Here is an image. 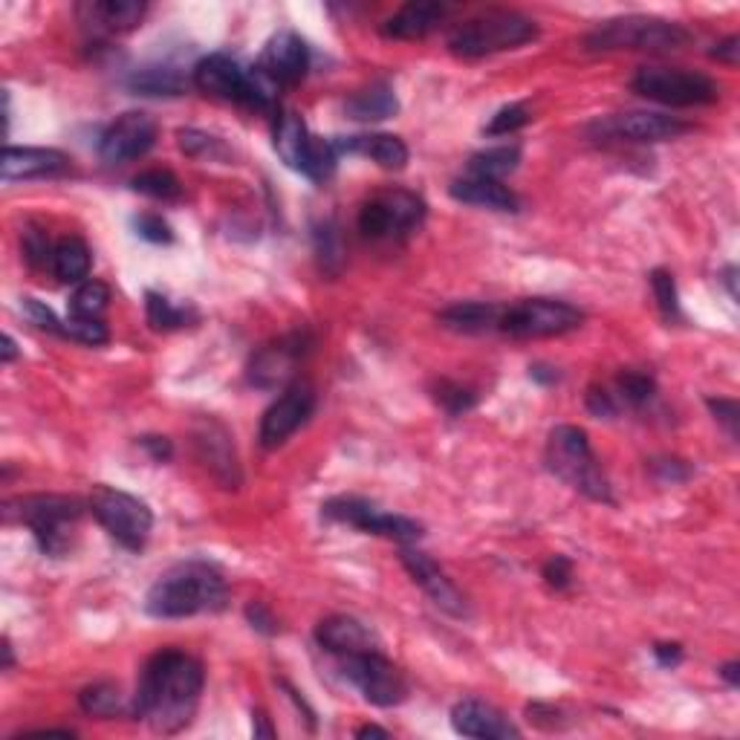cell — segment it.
<instances>
[{
    "label": "cell",
    "mask_w": 740,
    "mask_h": 740,
    "mask_svg": "<svg viewBox=\"0 0 740 740\" xmlns=\"http://www.w3.org/2000/svg\"><path fill=\"white\" fill-rule=\"evenodd\" d=\"M206 671L183 651H160L145 662L134 694V717L157 735H177L192 726Z\"/></svg>",
    "instance_id": "6da1fadb"
},
{
    "label": "cell",
    "mask_w": 740,
    "mask_h": 740,
    "mask_svg": "<svg viewBox=\"0 0 740 740\" xmlns=\"http://www.w3.org/2000/svg\"><path fill=\"white\" fill-rule=\"evenodd\" d=\"M229 588L224 573L208 561H183L153 581L145 596V611L157 619H185L197 613L220 611Z\"/></svg>",
    "instance_id": "7a4b0ae2"
},
{
    "label": "cell",
    "mask_w": 740,
    "mask_h": 740,
    "mask_svg": "<svg viewBox=\"0 0 740 740\" xmlns=\"http://www.w3.org/2000/svg\"><path fill=\"white\" fill-rule=\"evenodd\" d=\"M544 460H547V469L556 478L573 486L576 492L588 494L590 501L616 503L605 471H602L596 454L590 448L588 434L576 425H556L549 431Z\"/></svg>",
    "instance_id": "3957f363"
},
{
    "label": "cell",
    "mask_w": 740,
    "mask_h": 740,
    "mask_svg": "<svg viewBox=\"0 0 740 740\" xmlns=\"http://www.w3.org/2000/svg\"><path fill=\"white\" fill-rule=\"evenodd\" d=\"M18 510L7 503V515L18 517L21 524L33 530L35 542H38L44 556L61 558L72 549L76 542V530L84 515V503L79 498H67V494H30V498H18Z\"/></svg>",
    "instance_id": "277c9868"
},
{
    "label": "cell",
    "mask_w": 740,
    "mask_h": 740,
    "mask_svg": "<svg viewBox=\"0 0 740 740\" xmlns=\"http://www.w3.org/2000/svg\"><path fill=\"white\" fill-rule=\"evenodd\" d=\"M538 38V26L533 18L521 15V12H506V9H494L486 15L469 18L448 35V49L457 58H483L494 53H506L517 49Z\"/></svg>",
    "instance_id": "5b68a950"
},
{
    "label": "cell",
    "mask_w": 740,
    "mask_h": 740,
    "mask_svg": "<svg viewBox=\"0 0 740 740\" xmlns=\"http://www.w3.org/2000/svg\"><path fill=\"white\" fill-rule=\"evenodd\" d=\"M692 41V33L674 21L648 15H625L605 21L588 35L584 47L593 53H613V49H645V53H674Z\"/></svg>",
    "instance_id": "8992f818"
},
{
    "label": "cell",
    "mask_w": 740,
    "mask_h": 740,
    "mask_svg": "<svg viewBox=\"0 0 740 740\" xmlns=\"http://www.w3.org/2000/svg\"><path fill=\"white\" fill-rule=\"evenodd\" d=\"M88 506L113 542H119L125 549L139 553L151 538L153 512L148 510V503L134 498V494L104 483L93 486Z\"/></svg>",
    "instance_id": "52a82bcc"
},
{
    "label": "cell",
    "mask_w": 740,
    "mask_h": 740,
    "mask_svg": "<svg viewBox=\"0 0 740 740\" xmlns=\"http://www.w3.org/2000/svg\"><path fill=\"white\" fill-rule=\"evenodd\" d=\"M584 312L556 298H526L512 307H503L501 333L512 339H553L579 330Z\"/></svg>",
    "instance_id": "ba28073f"
},
{
    "label": "cell",
    "mask_w": 740,
    "mask_h": 740,
    "mask_svg": "<svg viewBox=\"0 0 740 740\" xmlns=\"http://www.w3.org/2000/svg\"><path fill=\"white\" fill-rule=\"evenodd\" d=\"M630 88L637 90L639 96L669 104V107H697V104L717 102L720 96V88L708 76L680 70V67H642L630 81Z\"/></svg>",
    "instance_id": "9c48e42d"
},
{
    "label": "cell",
    "mask_w": 740,
    "mask_h": 740,
    "mask_svg": "<svg viewBox=\"0 0 740 740\" xmlns=\"http://www.w3.org/2000/svg\"><path fill=\"white\" fill-rule=\"evenodd\" d=\"M425 220V203L411 192H383L358 212V231L367 240H402Z\"/></svg>",
    "instance_id": "30bf717a"
},
{
    "label": "cell",
    "mask_w": 740,
    "mask_h": 740,
    "mask_svg": "<svg viewBox=\"0 0 740 740\" xmlns=\"http://www.w3.org/2000/svg\"><path fill=\"white\" fill-rule=\"evenodd\" d=\"M321 515L335 521V524L356 526L358 533L379 535V538H390V542L411 544L422 538V524L414 517L394 515V512H383L376 503L365 501V498H333L321 506Z\"/></svg>",
    "instance_id": "8fae6325"
},
{
    "label": "cell",
    "mask_w": 740,
    "mask_h": 740,
    "mask_svg": "<svg viewBox=\"0 0 740 740\" xmlns=\"http://www.w3.org/2000/svg\"><path fill=\"white\" fill-rule=\"evenodd\" d=\"M339 660H342V674L356 685L367 703L390 708L399 706L408 697L406 674L383 651L351 653V657H339Z\"/></svg>",
    "instance_id": "7c38bea8"
},
{
    "label": "cell",
    "mask_w": 740,
    "mask_h": 740,
    "mask_svg": "<svg viewBox=\"0 0 740 740\" xmlns=\"http://www.w3.org/2000/svg\"><path fill=\"white\" fill-rule=\"evenodd\" d=\"M310 348L312 339L307 330H295L278 342L261 348L249 362V385H255L258 390H284L293 379L298 362L310 353Z\"/></svg>",
    "instance_id": "4fadbf2b"
},
{
    "label": "cell",
    "mask_w": 740,
    "mask_h": 740,
    "mask_svg": "<svg viewBox=\"0 0 740 740\" xmlns=\"http://www.w3.org/2000/svg\"><path fill=\"white\" fill-rule=\"evenodd\" d=\"M316 408V388L304 379H295L287 388L281 390V397L266 408V414L261 420V446L263 448H278L284 446L295 431L301 429L304 422L312 417Z\"/></svg>",
    "instance_id": "5bb4252c"
},
{
    "label": "cell",
    "mask_w": 740,
    "mask_h": 740,
    "mask_svg": "<svg viewBox=\"0 0 740 740\" xmlns=\"http://www.w3.org/2000/svg\"><path fill=\"white\" fill-rule=\"evenodd\" d=\"M157 122L143 111H128L104 128L99 139V157L107 166H125L130 160H139L157 145Z\"/></svg>",
    "instance_id": "9a60e30c"
},
{
    "label": "cell",
    "mask_w": 740,
    "mask_h": 740,
    "mask_svg": "<svg viewBox=\"0 0 740 740\" xmlns=\"http://www.w3.org/2000/svg\"><path fill=\"white\" fill-rule=\"evenodd\" d=\"M194 452L197 460L208 469V475L224 486V489H238L240 486V463L231 434L224 422L215 417H203L194 425Z\"/></svg>",
    "instance_id": "2e32d148"
},
{
    "label": "cell",
    "mask_w": 740,
    "mask_h": 740,
    "mask_svg": "<svg viewBox=\"0 0 740 740\" xmlns=\"http://www.w3.org/2000/svg\"><path fill=\"white\" fill-rule=\"evenodd\" d=\"M599 136H611V139H628V143H665V139H676L680 134L688 130L685 122L676 116H665V113H619V116H607L593 125Z\"/></svg>",
    "instance_id": "e0dca14e"
},
{
    "label": "cell",
    "mask_w": 740,
    "mask_h": 740,
    "mask_svg": "<svg viewBox=\"0 0 740 740\" xmlns=\"http://www.w3.org/2000/svg\"><path fill=\"white\" fill-rule=\"evenodd\" d=\"M261 67L278 88H293L307 76L310 70V47L301 35H295L293 30H281L278 35H272L266 49L261 56Z\"/></svg>",
    "instance_id": "ac0fdd59"
},
{
    "label": "cell",
    "mask_w": 740,
    "mask_h": 740,
    "mask_svg": "<svg viewBox=\"0 0 740 740\" xmlns=\"http://www.w3.org/2000/svg\"><path fill=\"white\" fill-rule=\"evenodd\" d=\"M399 558H402V567L408 570V576L425 590V596H429L440 611L452 613V616H466V599H463V593L454 588L452 579H448L425 553L402 547Z\"/></svg>",
    "instance_id": "d6986e66"
},
{
    "label": "cell",
    "mask_w": 740,
    "mask_h": 740,
    "mask_svg": "<svg viewBox=\"0 0 740 740\" xmlns=\"http://www.w3.org/2000/svg\"><path fill=\"white\" fill-rule=\"evenodd\" d=\"M452 726L454 732L463 738H480V740H517L521 729L512 724L510 717L503 715L501 708L483 701H460L452 708Z\"/></svg>",
    "instance_id": "ffe728a7"
},
{
    "label": "cell",
    "mask_w": 740,
    "mask_h": 740,
    "mask_svg": "<svg viewBox=\"0 0 740 740\" xmlns=\"http://www.w3.org/2000/svg\"><path fill=\"white\" fill-rule=\"evenodd\" d=\"M192 81L200 93H206V96L212 99H220V102L243 104V96H247V70H243L235 58L224 56V53H215V56L203 58V61L194 67Z\"/></svg>",
    "instance_id": "44dd1931"
},
{
    "label": "cell",
    "mask_w": 740,
    "mask_h": 740,
    "mask_svg": "<svg viewBox=\"0 0 740 740\" xmlns=\"http://www.w3.org/2000/svg\"><path fill=\"white\" fill-rule=\"evenodd\" d=\"M67 171H70V157L56 148H12L9 145L3 151V162H0V174L7 183L61 177Z\"/></svg>",
    "instance_id": "7402d4cb"
},
{
    "label": "cell",
    "mask_w": 740,
    "mask_h": 740,
    "mask_svg": "<svg viewBox=\"0 0 740 740\" xmlns=\"http://www.w3.org/2000/svg\"><path fill=\"white\" fill-rule=\"evenodd\" d=\"M316 642L327 653H335V657L379 651V639L353 616H327V619H321L319 628H316Z\"/></svg>",
    "instance_id": "603a6c76"
},
{
    "label": "cell",
    "mask_w": 740,
    "mask_h": 740,
    "mask_svg": "<svg viewBox=\"0 0 740 740\" xmlns=\"http://www.w3.org/2000/svg\"><path fill=\"white\" fill-rule=\"evenodd\" d=\"M448 18L446 3L437 0H420V3H408L394 18H388L383 24L385 38L397 41H420L440 30V24Z\"/></svg>",
    "instance_id": "cb8c5ba5"
},
{
    "label": "cell",
    "mask_w": 740,
    "mask_h": 740,
    "mask_svg": "<svg viewBox=\"0 0 740 740\" xmlns=\"http://www.w3.org/2000/svg\"><path fill=\"white\" fill-rule=\"evenodd\" d=\"M339 157L342 153H358L374 160L385 171H402L408 166V145L394 134H371V136H335L333 139Z\"/></svg>",
    "instance_id": "d4e9b609"
},
{
    "label": "cell",
    "mask_w": 740,
    "mask_h": 740,
    "mask_svg": "<svg viewBox=\"0 0 740 740\" xmlns=\"http://www.w3.org/2000/svg\"><path fill=\"white\" fill-rule=\"evenodd\" d=\"M452 197L469 206L492 208V212H517L521 200L512 192L510 185H503L501 180H486V177H463L452 183Z\"/></svg>",
    "instance_id": "484cf974"
},
{
    "label": "cell",
    "mask_w": 740,
    "mask_h": 740,
    "mask_svg": "<svg viewBox=\"0 0 740 740\" xmlns=\"http://www.w3.org/2000/svg\"><path fill=\"white\" fill-rule=\"evenodd\" d=\"M501 316H503L501 304L460 301L440 312V325L446 327V330H452V333L480 335L498 330V327H501Z\"/></svg>",
    "instance_id": "4316f807"
},
{
    "label": "cell",
    "mask_w": 740,
    "mask_h": 740,
    "mask_svg": "<svg viewBox=\"0 0 740 740\" xmlns=\"http://www.w3.org/2000/svg\"><path fill=\"white\" fill-rule=\"evenodd\" d=\"M84 24L93 26L96 33H128L145 18V3L139 0H99L79 9Z\"/></svg>",
    "instance_id": "83f0119b"
},
{
    "label": "cell",
    "mask_w": 740,
    "mask_h": 740,
    "mask_svg": "<svg viewBox=\"0 0 740 740\" xmlns=\"http://www.w3.org/2000/svg\"><path fill=\"white\" fill-rule=\"evenodd\" d=\"M310 130L304 125L301 113L295 111H278L275 113V151L289 168L301 171L304 153L310 145Z\"/></svg>",
    "instance_id": "f1b7e54d"
},
{
    "label": "cell",
    "mask_w": 740,
    "mask_h": 740,
    "mask_svg": "<svg viewBox=\"0 0 740 740\" xmlns=\"http://www.w3.org/2000/svg\"><path fill=\"white\" fill-rule=\"evenodd\" d=\"M397 111H399L397 93H394L385 81H376L371 88L358 90V93H353V96L344 102V113L356 122H383L390 119Z\"/></svg>",
    "instance_id": "f546056e"
},
{
    "label": "cell",
    "mask_w": 740,
    "mask_h": 740,
    "mask_svg": "<svg viewBox=\"0 0 740 740\" xmlns=\"http://www.w3.org/2000/svg\"><path fill=\"white\" fill-rule=\"evenodd\" d=\"M130 93L136 96H183L189 90V79L177 67H145V70H136L128 79Z\"/></svg>",
    "instance_id": "4dcf8cb0"
},
{
    "label": "cell",
    "mask_w": 740,
    "mask_h": 740,
    "mask_svg": "<svg viewBox=\"0 0 740 740\" xmlns=\"http://www.w3.org/2000/svg\"><path fill=\"white\" fill-rule=\"evenodd\" d=\"M79 706L84 715L102 717V720H111V717H119L125 711L134 715V703H125V694L116 683H93L88 685L84 692L79 694Z\"/></svg>",
    "instance_id": "1f68e13d"
},
{
    "label": "cell",
    "mask_w": 740,
    "mask_h": 740,
    "mask_svg": "<svg viewBox=\"0 0 740 740\" xmlns=\"http://www.w3.org/2000/svg\"><path fill=\"white\" fill-rule=\"evenodd\" d=\"M53 272L65 284H84L90 275V249L81 238H65L56 243Z\"/></svg>",
    "instance_id": "d6a6232c"
},
{
    "label": "cell",
    "mask_w": 740,
    "mask_h": 740,
    "mask_svg": "<svg viewBox=\"0 0 740 740\" xmlns=\"http://www.w3.org/2000/svg\"><path fill=\"white\" fill-rule=\"evenodd\" d=\"M521 162V148L517 145H501V148H489V151L475 153L469 160L471 177H486V180H501L510 177Z\"/></svg>",
    "instance_id": "836d02e7"
},
{
    "label": "cell",
    "mask_w": 740,
    "mask_h": 740,
    "mask_svg": "<svg viewBox=\"0 0 740 740\" xmlns=\"http://www.w3.org/2000/svg\"><path fill=\"white\" fill-rule=\"evenodd\" d=\"M145 312H148V325L160 333L168 330H180L194 319L192 307H177L171 298L160 293H145Z\"/></svg>",
    "instance_id": "e575fe53"
},
{
    "label": "cell",
    "mask_w": 740,
    "mask_h": 740,
    "mask_svg": "<svg viewBox=\"0 0 740 740\" xmlns=\"http://www.w3.org/2000/svg\"><path fill=\"white\" fill-rule=\"evenodd\" d=\"M339 166V151H335L333 139H321V136H310L307 153H304L301 174L310 177L312 183H327L335 174Z\"/></svg>",
    "instance_id": "d590c367"
},
{
    "label": "cell",
    "mask_w": 740,
    "mask_h": 740,
    "mask_svg": "<svg viewBox=\"0 0 740 740\" xmlns=\"http://www.w3.org/2000/svg\"><path fill=\"white\" fill-rule=\"evenodd\" d=\"M111 304V287L104 281H84L70 298V316L79 319H102V312Z\"/></svg>",
    "instance_id": "8d00e7d4"
},
{
    "label": "cell",
    "mask_w": 740,
    "mask_h": 740,
    "mask_svg": "<svg viewBox=\"0 0 740 740\" xmlns=\"http://www.w3.org/2000/svg\"><path fill=\"white\" fill-rule=\"evenodd\" d=\"M134 192L145 194L151 200H162V203H174V200L183 197V185L177 180L171 171H162V168H153V171H145V174L134 177Z\"/></svg>",
    "instance_id": "74e56055"
},
{
    "label": "cell",
    "mask_w": 740,
    "mask_h": 740,
    "mask_svg": "<svg viewBox=\"0 0 740 740\" xmlns=\"http://www.w3.org/2000/svg\"><path fill=\"white\" fill-rule=\"evenodd\" d=\"M657 394V383H653V376L639 374V371H625L616 379V399L619 402H628V406L639 408L648 406Z\"/></svg>",
    "instance_id": "f35d334b"
},
{
    "label": "cell",
    "mask_w": 740,
    "mask_h": 740,
    "mask_svg": "<svg viewBox=\"0 0 740 740\" xmlns=\"http://www.w3.org/2000/svg\"><path fill=\"white\" fill-rule=\"evenodd\" d=\"M434 399H437V406L452 417L466 414V411H471V408L478 406V394L471 388H466V385L452 383V379H440V383L434 385Z\"/></svg>",
    "instance_id": "ab89813d"
},
{
    "label": "cell",
    "mask_w": 740,
    "mask_h": 740,
    "mask_svg": "<svg viewBox=\"0 0 740 740\" xmlns=\"http://www.w3.org/2000/svg\"><path fill=\"white\" fill-rule=\"evenodd\" d=\"M177 136H180L183 153H189L194 160H226L229 157V148L217 136H208L194 128H183Z\"/></svg>",
    "instance_id": "60d3db41"
},
{
    "label": "cell",
    "mask_w": 740,
    "mask_h": 740,
    "mask_svg": "<svg viewBox=\"0 0 740 740\" xmlns=\"http://www.w3.org/2000/svg\"><path fill=\"white\" fill-rule=\"evenodd\" d=\"M61 335L72 339V342L90 344V348H99V344L111 342V330L102 319H79V316H70L61 327Z\"/></svg>",
    "instance_id": "b9f144b4"
},
{
    "label": "cell",
    "mask_w": 740,
    "mask_h": 740,
    "mask_svg": "<svg viewBox=\"0 0 740 740\" xmlns=\"http://www.w3.org/2000/svg\"><path fill=\"white\" fill-rule=\"evenodd\" d=\"M316 252H319L325 270L335 272L339 263H342V235H339V226L333 220H325V224L316 229Z\"/></svg>",
    "instance_id": "7bdbcfd3"
},
{
    "label": "cell",
    "mask_w": 740,
    "mask_h": 740,
    "mask_svg": "<svg viewBox=\"0 0 740 740\" xmlns=\"http://www.w3.org/2000/svg\"><path fill=\"white\" fill-rule=\"evenodd\" d=\"M651 289L653 298L660 304V310L665 319H674L676 312H680V295H676V284L674 275L665 270H653L651 272Z\"/></svg>",
    "instance_id": "ee69618b"
},
{
    "label": "cell",
    "mask_w": 740,
    "mask_h": 740,
    "mask_svg": "<svg viewBox=\"0 0 740 740\" xmlns=\"http://www.w3.org/2000/svg\"><path fill=\"white\" fill-rule=\"evenodd\" d=\"M21 243H24V255L33 266H47L53 263L56 255V247H49L47 231L38 229V226H26L24 235H21Z\"/></svg>",
    "instance_id": "f6af8a7d"
},
{
    "label": "cell",
    "mask_w": 740,
    "mask_h": 740,
    "mask_svg": "<svg viewBox=\"0 0 740 740\" xmlns=\"http://www.w3.org/2000/svg\"><path fill=\"white\" fill-rule=\"evenodd\" d=\"M530 122V111L524 104H506L501 111L494 113L492 122L486 125V134L489 136H510L515 130H521Z\"/></svg>",
    "instance_id": "bcb514c9"
},
{
    "label": "cell",
    "mask_w": 740,
    "mask_h": 740,
    "mask_svg": "<svg viewBox=\"0 0 740 740\" xmlns=\"http://www.w3.org/2000/svg\"><path fill=\"white\" fill-rule=\"evenodd\" d=\"M648 469L660 483H685L692 478V466L685 460H676V457H657V460L648 463Z\"/></svg>",
    "instance_id": "7dc6e473"
},
{
    "label": "cell",
    "mask_w": 740,
    "mask_h": 740,
    "mask_svg": "<svg viewBox=\"0 0 740 740\" xmlns=\"http://www.w3.org/2000/svg\"><path fill=\"white\" fill-rule=\"evenodd\" d=\"M134 229L136 235L143 240H148V243H171V240H174V231H171V226H168L160 215L134 217Z\"/></svg>",
    "instance_id": "c3c4849f"
},
{
    "label": "cell",
    "mask_w": 740,
    "mask_h": 740,
    "mask_svg": "<svg viewBox=\"0 0 740 740\" xmlns=\"http://www.w3.org/2000/svg\"><path fill=\"white\" fill-rule=\"evenodd\" d=\"M708 411L715 414V420L729 431V437L738 440V425H740V406L735 399H724V397H708L706 399Z\"/></svg>",
    "instance_id": "681fc988"
},
{
    "label": "cell",
    "mask_w": 740,
    "mask_h": 740,
    "mask_svg": "<svg viewBox=\"0 0 740 740\" xmlns=\"http://www.w3.org/2000/svg\"><path fill=\"white\" fill-rule=\"evenodd\" d=\"M21 307H24L26 319L33 321L38 330H47V333L61 335V327H65V321H58V316L49 310L47 304H41L38 298H24V304H21Z\"/></svg>",
    "instance_id": "f907efd6"
},
{
    "label": "cell",
    "mask_w": 740,
    "mask_h": 740,
    "mask_svg": "<svg viewBox=\"0 0 740 740\" xmlns=\"http://www.w3.org/2000/svg\"><path fill=\"white\" fill-rule=\"evenodd\" d=\"M619 399H616V394H611L607 388H590L588 394V411L593 417H605V420H611V417L619 414Z\"/></svg>",
    "instance_id": "816d5d0a"
},
{
    "label": "cell",
    "mask_w": 740,
    "mask_h": 740,
    "mask_svg": "<svg viewBox=\"0 0 740 740\" xmlns=\"http://www.w3.org/2000/svg\"><path fill=\"white\" fill-rule=\"evenodd\" d=\"M544 579H547L549 588L565 590L567 584H570V579H573V565H570V558L565 556L549 558L547 567H544Z\"/></svg>",
    "instance_id": "f5cc1de1"
},
{
    "label": "cell",
    "mask_w": 740,
    "mask_h": 740,
    "mask_svg": "<svg viewBox=\"0 0 740 740\" xmlns=\"http://www.w3.org/2000/svg\"><path fill=\"white\" fill-rule=\"evenodd\" d=\"M247 619L252 622V628L261 630V634H266V637H272V634L278 630V622H275V616H272V613L266 611L261 602H255V605L247 607Z\"/></svg>",
    "instance_id": "db71d44e"
},
{
    "label": "cell",
    "mask_w": 740,
    "mask_h": 740,
    "mask_svg": "<svg viewBox=\"0 0 740 740\" xmlns=\"http://www.w3.org/2000/svg\"><path fill=\"white\" fill-rule=\"evenodd\" d=\"M139 446L151 454V460L157 463H168L174 457V446H171V440L168 437H143L139 440Z\"/></svg>",
    "instance_id": "11a10c76"
},
{
    "label": "cell",
    "mask_w": 740,
    "mask_h": 740,
    "mask_svg": "<svg viewBox=\"0 0 740 740\" xmlns=\"http://www.w3.org/2000/svg\"><path fill=\"white\" fill-rule=\"evenodd\" d=\"M653 657L660 662L662 669H674L683 662V645L680 642H660L653 645Z\"/></svg>",
    "instance_id": "9f6ffc18"
},
{
    "label": "cell",
    "mask_w": 740,
    "mask_h": 740,
    "mask_svg": "<svg viewBox=\"0 0 740 740\" xmlns=\"http://www.w3.org/2000/svg\"><path fill=\"white\" fill-rule=\"evenodd\" d=\"M711 58H717V61H724V65H729V67L738 65V58H740V38H738V35H729L726 41H720V44H717V49H711Z\"/></svg>",
    "instance_id": "6f0895ef"
},
{
    "label": "cell",
    "mask_w": 740,
    "mask_h": 740,
    "mask_svg": "<svg viewBox=\"0 0 740 740\" xmlns=\"http://www.w3.org/2000/svg\"><path fill=\"white\" fill-rule=\"evenodd\" d=\"M720 676H724L726 683L732 685V688H738V685H740V662L732 660V662H726V665H720Z\"/></svg>",
    "instance_id": "680465c9"
},
{
    "label": "cell",
    "mask_w": 740,
    "mask_h": 740,
    "mask_svg": "<svg viewBox=\"0 0 740 740\" xmlns=\"http://www.w3.org/2000/svg\"><path fill=\"white\" fill-rule=\"evenodd\" d=\"M0 358H3V365H9V362H15V358H18V344H15V339H12V335H3Z\"/></svg>",
    "instance_id": "91938a15"
},
{
    "label": "cell",
    "mask_w": 740,
    "mask_h": 740,
    "mask_svg": "<svg viewBox=\"0 0 740 740\" xmlns=\"http://www.w3.org/2000/svg\"><path fill=\"white\" fill-rule=\"evenodd\" d=\"M356 738H390V732L388 729H379V726H362Z\"/></svg>",
    "instance_id": "94428289"
},
{
    "label": "cell",
    "mask_w": 740,
    "mask_h": 740,
    "mask_svg": "<svg viewBox=\"0 0 740 740\" xmlns=\"http://www.w3.org/2000/svg\"><path fill=\"white\" fill-rule=\"evenodd\" d=\"M255 735H258V738H272V735H275V732H272V726L270 724H266V717H263V715H255Z\"/></svg>",
    "instance_id": "6125c7cd"
},
{
    "label": "cell",
    "mask_w": 740,
    "mask_h": 740,
    "mask_svg": "<svg viewBox=\"0 0 740 740\" xmlns=\"http://www.w3.org/2000/svg\"><path fill=\"white\" fill-rule=\"evenodd\" d=\"M3 669H12V665H15V657H12V645H9V639H3Z\"/></svg>",
    "instance_id": "be15d7a7"
},
{
    "label": "cell",
    "mask_w": 740,
    "mask_h": 740,
    "mask_svg": "<svg viewBox=\"0 0 740 740\" xmlns=\"http://www.w3.org/2000/svg\"><path fill=\"white\" fill-rule=\"evenodd\" d=\"M735 275H738V270H735V266H729V270H726V284H729V293H732V298H738V289H735Z\"/></svg>",
    "instance_id": "e7e4bbea"
}]
</instances>
